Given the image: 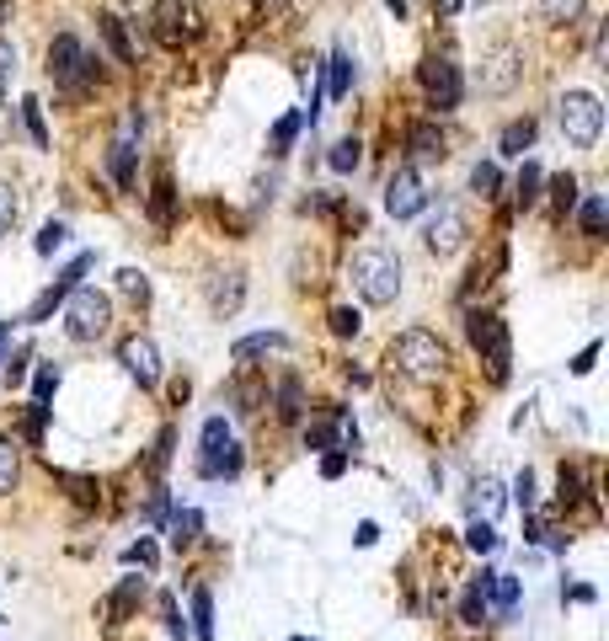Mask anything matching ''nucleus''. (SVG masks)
<instances>
[{
  "mask_svg": "<svg viewBox=\"0 0 609 641\" xmlns=\"http://www.w3.org/2000/svg\"><path fill=\"white\" fill-rule=\"evenodd\" d=\"M187 631H198V641H214V593L209 588H193V625Z\"/></svg>",
  "mask_w": 609,
  "mask_h": 641,
  "instance_id": "nucleus-25",
  "label": "nucleus"
},
{
  "mask_svg": "<svg viewBox=\"0 0 609 641\" xmlns=\"http://www.w3.org/2000/svg\"><path fill=\"white\" fill-rule=\"evenodd\" d=\"M577 220H583V230L593 241L604 236V225H609V203H604V193H588L583 203H577Z\"/></svg>",
  "mask_w": 609,
  "mask_h": 641,
  "instance_id": "nucleus-23",
  "label": "nucleus"
},
{
  "mask_svg": "<svg viewBox=\"0 0 609 641\" xmlns=\"http://www.w3.org/2000/svg\"><path fill=\"white\" fill-rule=\"evenodd\" d=\"M107 171H113L118 193H134V145L129 139H113V145H107Z\"/></svg>",
  "mask_w": 609,
  "mask_h": 641,
  "instance_id": "nucleus-19",
  "label": "nucleus"
},
{
  "mask_svg": "<svg viewBox=\"0 0 609 641\" xmlns=\"http://www.w3.org/2000/svg\"><path fill=\"white\" fill-rule=\"evenodd\" d=\"M471 508H476V513H492V508H497V481H492V476L471 481Z\"/></svg>",
  "mask_w": 609,
  "mask_h": 641,
  "instance_id": "nucleus-44",
  "label": "nucleus"
},
{
  "mask_svg": "<svg viewBox=\"0 0 609 641\" xmlns=\"http://www.w3.org/2000/svg\"><path fill=\"white\" fill-rule=\"evenodd\" d=\"M17 439H6V433H0V497H6L11 487H17Z\"/></svg>",
  "mask_w": 609,
  "mask_h": 641,
  "instance_id": "nucleus-31",
  "label": "nucleus"
},
{
  "mask_svg": "<svg viewBox=\"0 0 609 641\" xmlns=\"http://www.w3.org/2000/svg\"><path fill=\"white\" fill-rule=\"evenodd\" d=\"M17 209H22V203H17V187L0 182V236H6L11 225H17Z\"/></svg>",
  "mask_w": 609,
  "mask_h": 641,
  "instance_id": "nucleus-46",
  "label": "nucleus"
},
{
  "mask_svg": "<svg viewBox=\"0 0 609 641\" xmlns=\"http://www.w3.org/2000/svg\"><path fill=\"white\" fill-rule=\"evenodd\" d=\"M471 187H476L481 198H497L503 177H497V166H492V161H476V166H471Z\"/></svg>",
  "mask_w": 609,
  "mask_h": 641,
  "instance_id": "nucleus-39",
  "label": "nucleus"
},
{
  "mask_svg": "<svg viewBox=\"0 0 609 641\" xmlns=\"http://www.w3.org/2000/svg\"><path fill=\"white\" fill-rule=\"evenodd\" d=\"M11 364V321H0V369Z\"/></svg>",
  "mask_w": 609,
  "mask_h": 641,
  "instance_id": "nucleus-55",
  "label": "nucleus"
},
{
  "mask_svg": "<svg viewBox=\"0 0 609 641\" xmlns=\"http://www.w3.org/2000/svg\"><path fill=\"white\" fill-rule=\"evenodd\" d=\"M406 150H412L417 161H444L449 139H444L439 123H412V129H406Z\"/></svg>",
  "mask_w": 609,
  "mask_h": 641,
  "instance_id": "nucleus-15",
  "label": "nucleus"
},
{
  "mask_svg": "<svg viewBox=\"0 0 609 641\" xmlns=\"http://www.w3.org/2000/svg\"><path fill=\"white\" fill-rule=\"evenodd\" d=\"M577 497H583V481H577L572 465H561V503H577Z\"/></svg>",
  "mask_w": 609,
  "mask_h": 641,
  "instance_id": "nucleus-52",
  "label": "nucleus"
},
{
  "mask_svg": "<svg viewBox=\"0 0 609 641\" xmlns=\"http://www.w3.org/2000/svg\"><path fill=\"white\" fill-rule=\"evenodd\" d=\"M300 129H305V113H300V107H294V113H284V118L273 123V134H268V155H273V161H278V155H289V150H294V139H300Z\"/></svg>",
  "mask_w": 609,
  "mask_h": 641,
  "instance_id": "nucleus-20",
  "label": "nucleus"
},
{
  "mask_svg": "<svg viewBox=\"0 0 609 641\" xmlns=\"http://www.w3.org/2000/svg\"><path fill=\"white\" fill-rule=\"evenodd\" d=\"M471 348L487 358L492 380H508L513 348H508V326H503V316H492V310H476V316H471Z\"/></svg>",
  "mask_w": 609,
  "mask_h": 641,
  "instance_id": "nucleus-7",
  "label": "nucleus"
},
{
  "mask_svg": "<svg viewBox=\"0 0 609 641\" xmlns=\"http://www.w3.org/2000/svg\"><path fill=\"white\" fill-rule=\"evenodd\" d=\"M102 22V38H107V49H113V59L118 65H134V49H129V38H123V22L107 11V17H97Z\"/></svg>",
  "mask_w": 609,
  "mask_h": 641,
  "instance_id": "nucleus-27",
  "label": "nucleus"
},
{
  "mask_svg": "<svg viewBox=\"0 0 609 641\" xmlns=\"http://www.w3.org/2000/svg\"><path fill=\"white\" fill-rule=\"evenodd\" d=\"M513 503H519L524 513L535 508V476H529V471H519V481H513Z\"/></svg>",
  "mask_w": 609,
  "mask_h": 641,
  "instance_id": "nucleus-51",
  "label": "nucleus"
},
{
  "mask_svg": "<svg viewBox=\"0 0 609 641\" xmlns=\"http://www.w3.org/2000/svg\"><path fill=\"white\" fill-rule=\"evenodd\" d=\"M358 326H364V316H358L353 305H337V310H332V332H337V337H358Z\"/></svg>",
  "mask_w": 609,
  "mask_h": 641,
  "instance_id": "nucleus-47",
  "label": "nucleus"
},
{
  "mask_svg": "<svg viewBox=\"0 0 609 641\" xmlns=\"http://www.w3.org/2000/svg\"><path fill=\"white\" fill-rule=\"evenodd\" d=\"M417 81L428 91V107L433 113H455L460 97H465V81H460V65L449 54H428L423 65H417Z\"/></svg>",
  "mask_w": 609,
  "mask_h": 641,
  "instance_id": "nucleus-6",
  "label": "nucleus"
},
{
  "mask_svg": "<svg viewBox=\"0 0 609 641\" xmlns=\"http://www.w3.org/2000/svg\"><path fill=\"white\" fill-rule=\"evenodd\" d=\"M540 166L535 161H524V171H519V182H513V203H519V209H529V203L540 198Z\"/></svg>",
  "mask_w": 609,
  "mask_h": 641,
  "instance_id": "nucleus-29",
  "label": "nucleus"
},
{
  "mask_svg": "<svg viewBox=\"0 0 609 641\" xmlns=\"http://www.w3.org/2000/svg\"><path fill=\"white\" fill-rule=\"evenodd\" d=\"M49 412H54V406H38V401H27V444H43V428H49Z\"/></svg>",
  "mask_w": 609,
  "mask_h": 641,
  "instance_id": "nucleus-45",
  "label": "nucleus"
},
{
  "mask_svg": "<svg viewBox=\"0 0 609 641\" xmlns=\"http://www.w3.org/2000/svg\"><path fill=\"white\" fill-rule=\"evenodd\" d=\"M166 460H171V428L155 439V455H150V471H166Z\"/></svg>",
  "mask_w": 609,
  "mask_h": 641,
  "instance_id": "nucleus-53",
  "label": "nucleus"
},
{
  "mask_svg": "<svg viewBox=\"0 0 609 641\" xmlns=\"http://www.w3.org/2000/svg\"><path fill=\"white\" fill-rule=\"evenodd\" d=\"M118 289L129 294L134 305H150V278L139 273V268H123V273H118Z\"/></svg>",
  "mask_w": 609,
  "mask_h": 641,
  "instance_id": "nucleus-37",
  "label": "nucleus"
},
{
  "mask_svg": "<svg viewBox=\"0 0 609 641\" xmlns=\"http://www.w3.org/2000/svg\"><path fill=\"white\" fill-rule=\"evenodd\" d=\"M155 556H161V551H155V540H134L129 551H123L129 567H145V572H155Z\"/></svg>",
  "mask_w": 609,
  "mask_h": 641,
  "instance_id": "nucleus-48",
  "label": "nucleus"
},
{
  "mask_svg": "<svg viewBox=\"0 0 609 641\" xmlns=\"http://www.w3.org/2000/svg\"><path fill=\"white\" fill-rule=\"evenodd\" d=\"M54 390H59V369H54V364H38V374H33V401L49 406Z\"/></svg>",
  "mask_w": 609,
  "mask_h": 641,
  "instance_id": "nucleus-40",
  "label": "nucleus"
},
{
  "mask_svg": "<svg viewBox=\"0 0 609 641\" xmlns=\"http://www.w3.org/2000/svg\"><path fill=\"white\" fill-rule=\"evenodd\" d=\"M583 6H588V0H540V17L545 22H577V17H583Z\"/></svg>",
  "mask_w": 609,
  "mask_h": 641,
  "instance_id": "nucleus-33",
  "label": "nucleus"
},
{
  "mask_svg": "<svg viewBox=\"0 0 609 641\" xmlns=\"http://www.w3.org/2000/svg\"><path fill=\"white\" fill-rule=\"evenodd\" d=\"M241 300H246V273L241 268L209 273V305H214V316H236Z\"/></svg>",
  "mask_w": 609,
  "mask_h": 641,
  "instance_id": "nucleus-14",
  "label": "nucleus"
},
{
  "mask_svg": "<svg viewBox=\"0 0 609 641\" xmlns=\"http://www.w3.org/2000/svg\"><path fill=\"white\" fill-rule=\"evenodd\" d=\"M348 278L369 305H390L401 294V257L390 246H364V252H353Z\"/></svg>",
  "mask_w": 609,
  "mask_h": 641,
  "instance_id": "nucleus-2",
  "label": "nucleus"
},
{
  "mask_svg": "<svg viewBox=\"0 0 609 641\" xmlns=\"http://www.w3.org/2000/svg\"><path fill=\"white\" fill-rule=\"evenodd\" d=\"M460 620H465V625H481V620H487V593H481L476 583H471V593L460 599Z\"/></svg>",
  "mask_w": 609,
  "mask_h": 641,
  "instance_id": "nucleus-42",
  "label": "nucleus"
},
{
  "mask_svg": "<svg viewBox=\"0 0 609 641\" xmlns=\"http://www.w3.org/2000/svg\"><path fill=\"white\" fill-rule=\"evenodd\" d=\"M59 310H65V332H70L75 342H97L107 326H113V305H107V294L86 289V284L75 289Z\"/></svg>",
  "mask_w": 609,
  "mask_h": 641,
  "instance_id": "nucleus-4",
  "label": "nucleus"
},
{
  "mask_svg": "<svg viewBox=\"0 0 609 641\" xmlns=\"http://www.w3.org/2000/svg\"><path fill=\"white\" fill-rule=\"evenodd\" d=\"M150 22H155V38H161V43H182V38L198 33V11H193V0H155Z\"/></svg>",
  "mask_w": 609,
  "mask_h": 641,
  "instance_id": "nucleus-10",
  "label": "nucleus"
},
{
  "mask_svg": "<svg viewBox=\"0 0 609 641\" xmlns=\"http://www.w3.org/2000/svg\"><path fill=\"white\" fill-rule=\"evenodd\" d=\"M433 11H439V17H460L465 0H433Z\"/></svg>",
  "mask_w": 609,
  "mask_h": 641,
  "instance_id": "nucleus-57",
  "label": "nucleus"
},
{
  "mask_svg": "<svg viewBox=\"0 0 609 641\" xmlns=\"http://www.w3.org/2000/svg\"><path fill=\"white\" fill-rule=\"evenodd\" d=\"M65 241H70V225H65V220H49V225L38 230V257H54Z\"/></svg>",
  "mask_w": 609,
  "mask_h": 641,
  "instance_id": "nucleus-36",
  "label": "nucleus"
},
{
  "mask_svg": "<svg viewBox=\"0 0 609 641\" xmlns=\"http://www.w3.org/2000/svg\"><path fill=\"white\" fill-rule=\"evenodd\" d=\"M305 449H337V428H332V417L305 422Z\"/></svg>",
  "mask_w": 609,
  "mask_h": 641,
  "instance_id": "nucleus-35",
  "label": "nucleus"
},
{
  "mask_svg": "<svg viewBox=\"0 0 609 641\" xmlns=\"http://www.w3.org/2000/svg\"><path fill=\"white\" fill-rule=\"evenodd\" d=\"M177 214V193H171V166H155V182H150V220L155 225H171Z\"/></svg>",
  "mask_w": 609,
  "mask_h": 641,
  "instance_id": "nucleus-17",
  "label": "nucleus"
},
{
  "mask_svg": "<svg viewBox=\"0 0 609 641\" xmlns=\"http://www.w3.org/2000/svg\"><path fill=\"white\" fill-rule=\"evenodd\" d=\"M230 444V422L225 417H203V428H198V455H214V449H225Z\"/></svg>",
  "mask_w": 609,
  "mask_h": 641,
  "instance_id": "nucleus-28",
  "label": "nucleus"
},
{
  "mask_svg": "<svg viewBox=\"0 0 609 641\" xmlns=\"http://www.w3.org/2000/svg\"><path fill=\"white\" fill-rule=\"evenodd\" d=\"M428 209V182L417 166H396L385 182V214L390 220H412V214Z\"/></svg>",
  "mask_w": 609,
  "mask_h": 641,
  "instance_id": "nucleus-8",
  "label": "nucleus"
},
{
  "mask_svg": "<svg viewBox=\"0 0 609 641\" xmlns=\"http://www.w3.org/2000/svg\"><path fill=\"white\" fill-rule=\"evenodd\" d=\"M358 161H364V145H358L353 134H348V139H337L332 155H326V166H332V171H353Z\"/></svg>",
  "mask_w": 609,
  "mask_h": 641,
  "instance_id": "nucleus-32",
  "label": "nucleus"
},
{
  "mask_svg": "<svg viewBox=\"0 0 609 641\" xmlns=\"http://www.w3.org/2000/svg\"><path fill=\"white\" fill-rule=\"evenodd\" d=\"M278 417H284V422L300 417V380H294V374H289V380H278Z\"/></svg>",
  "mask_w": 609,
  "mask_h": 641,
  "instance_id": "nucleus-38",
  "label": "nucleus"
},
{
  "mask_svg": "<svg viewBox=\"0 0 609 641\" xmlns=\"http://www.w3.org/2000/svg\"><path fill=\"white\" fill-rule=\"evenodd\" d=\"M342 471H348V449H326V455H321V476L337 481Z\"/></svg>",
  "mask_w": 609,
  "mask_h": 641,
  "instance_id": "nucleus-50",
  "label": "nucleus"
},
{
  "mask_svg": "<svg viewBox=\"0 0 609 641\" xmlns=\"http://www.w3.org/2000/svg\"><path fill=\"white\" fill-rule=\"evenodd\" d=\"M155 609H161L171 641H193V631H187V620H182V609H177V599H171V593H161V599H155Z\"/></svg>",
  "mask_w": 609,
  "mask_h": 641,
  "instance_id": "nucleus-30",
  "label": "nucleus"
},
{
  "mask_svg": "<svg viewBox=\"0 0 609 641\" xmlns=\"http://www.w3.org/2000/svg\"><path fill=\"white\" fill-rule=\"evenodd\" d=\"M22 118H27V134H33V145H38V150H49V123H43L38 97H27V102H22Z\"/></svg>",
  "mask_w": 609,
  "mask_h": 641,
  "instance_id": "nucleus-34",
  "label": "nucleus"
},
{
  "mask_svg": "<svg viewBox=\"0 0 609 641\" xmlns=\"http://www.w3.org/2000/svg\"><path fill=\"white\" fill-rule=\"evenodd\" d=\"M326 91H332L337 102L353 91V54H348V49H337L332 59H326Z\"/></svg>",
  "mask_w": 609,
  "mask_h": 641,
  "instance_id": "nucleus-21",
  "label": "nucleus"
},
{
  "mask_svg": "<svg viewBox=\"0 0 609 641\" xmlns=\"http://www.w3.org/2000/svg\"><path fill=\"white\" fill-rule=\"evenodd\" d=\"M49 75H54V86H65V91H81L86 81H102L97 59L81 49V38H75V33H59L49 43Z\"/></svg>",
  "mask_w": 609,
  "mask_h": 641,
  "instance_id": "nucleus-5",
  "label": "nucleus"
},
{
  "mask_svg": "<svg viewBox=\"0 0 609 641\" xmlns=\"http://www.w3.org/2000/svg\"><path fill=\"white\" fill-rule=\"evenodd\" d=\"M294 641H310V636H294Z\"/></svg>",
  "mask_w": 609,
  "mask_h": 641,
  "instance_id": "nucleus-58",
  "label": "nucleus"
},
{
  "mask_svg": "<svg viewBox=\"0 0 609 641\" xmlns=\"http://www.w3.org/2000/svg\"><path fill=\"white\" fill-rule=\"evenodd\" d=\"M593 358H599V342H588V348L572 358V374H588V369H593Z\"/></svg>",
  "mask_w": 609,
  "mask_h": 641,
  "instance_id": "nucleus-54",
  "label": "nucleus"
},
{
  "mask_svg": "<svg viewBox=\"0 0 609 641\" xmlns=\"http://www.w3.org/2000/svg\"><path fill=\"white\" fill-rule=\"evenodd\" d=\"M139 599H145V577H123V583H118V593H113V599H107V615H129V609L139 604Z\"/></svg>",
  "mask_w": 609,
  "mask_h": 641,
  "instance_id": "nucleus-26",
  "label": "nucleus"
},
{
  "mask_svg": "<svg viewBox=\"0 0 609 641\" xmlns=\"http://www.w3.org/2000/svg\"><path fill=\"white\" fill-rule=\"evenodd\" d=\"M166 529H171V551H187V545L198 540L203 519H198V508H182V513H171V519H166Z\"/></svg>",
  "mask_w": 609,
  "mask_h": 641,
  "instance_id": "nucleus-22",
  "label": "nucleus"
},
{
  "mask_svg": "<svg viewBox=\"0 0 609 641\" xmlns=\"http://www.w3.org/2000/svg\"><path fill=\"white\" fill-rule=\"evenodd\" d=\"M284 348H289L284 332H252V337H241L236 348H230V358H236V364H252V358H262V353H284Z\"/></svg>",
  "mask_w": 609,
  "mask_h": 641,
  "instance_id": "nucleus-18",
  "label": "nucleus"
},
{
  "mask_svg": "<svg viewBox=\"0 0 609 641\" xmlns=\"http://www.w3.org/2000/svg\"><path fill=\"white\" fill-rule=\"evenodd\" d=\"M11 75H17V49H11L6 38H0V107H6V86H11Z\"/></svg>",
  "mask_w": 609,
  "mask_h": 641,
  "instance_id": "nucleus-49",
  "label": "nucleus"
},
{
  "mask_svg": "<svg viewBox=\"0 0 609 641\" xmlns=\"http://www.w3.org/2000/svg\"><path fill=\"white\" fill-rule=\"evenodd\" d=\"M423 246H428L433 257H455L460 246H465V214L455 209V203H444V209L428 220V230H423Z\"/></svg>",
  "mask_w": 609,
  "mask_h": 641,
  "instance_id": "nucleus-11",
  "label": "nucleus"
},
{
  "mask_svg": "<svg viewBox=\"0 0 609 641\" xmlns=\"http://www.w3.org/2000/svg\"><path fill=\"white\" fill-rule=\"evenodd\" d=\"M353 540H358V545H374V540H380V524H369V519H364V524H358V535H353Z\"/></svg>",
  "mask_w": 609,
  "mask_h": 641,
  "instance_id": "nucleus-56",
  "label": "nucleus"
},
{
  "mask_svg": "<svg viewBox=\"0 0 609 641\" xmlns=\"http://www.w3.org/2000/svg\"><path fill=\"white\" fill-rule=\"evenodd\" d=\"M561 107V139H567L572 150H593L599 145V134H604V107L593 91H567V97L556 102Z\"/></svg>",
  "mask_w": 609,
  "mask_h": 641,
  "instance_id": "nucleus-3",
  "label": "nucleus"
},
{
  "mask_svg": "<svg viewBox=\"0 0 609 641\" xmlns=\"http://www.w3.org/2000/svg\"><path fill=\"white\" fill-rule=\"evenodd\" d=\"M529 145H535V118H513L503 129V139H497V150H503V155H524Z\"/></svg>",
  "mask_w": 609,
  "mask_h": 641,
  "instance_id": "nucleus-24",
  "label": "nucleus"
},
{
  "mask_svg": "<svg viewBox=\"0 0 609 641\" xmlns=\"http://www.w3.org/2000/svg\"><path fill=\"white\" fill-rule=\"evenodd\" d=\"M390 364H396L406 380H439L449 369V348L439 332H428V326H412V332H401L390 342Z\"/></svg>",
  "mask_w": 609,
  "mask_h": 641,
  "instance_id": "nucleus-1",
  "label": "nucleus"
},
{
  "mask_svg": "<svg viewBox=\"0 0 609 641\" xmlns=\"http://www.w3.org/2000/svg\"><path fill=\"white\" fill-rule=\"evenodd\" d=\"M465 545H471L476 556H487V551H497V529H492L487 519H476L471 529H465Z\"/></svg>",
  "mask_w": 609,
  "mask_h": 641,
  "instance_id": "nucleus-41",
  "label": "nucleus"
},
{
  "mask_svg": "<svg viewBox=\"0 0 609 641\" xmlns=\"http://www.w3.org/2000/svg\"><path fill=\"white\" fill-rule=\"evenodd\" d=\"M91 268H97V257H91V252H81V257H75V262H70V268H65V273H59V278H54V284H49V289H43V294H38V300H33V310H27V321H49V316H54V310H59V305H65V300H70V294H75V289H81V278H86Z\"/></svg>",
  "mask_w": 609,
  "mask_h": 641,
  "instance_id": "nucleus-9",
  "label": "nucleus"
},
{
  "mask_svg": "<svg viewBox=\"0 0 609 641\" xmlns=\"http://www.w3.org/2000/svg\"><path fill=\"white\" fill-rule=\"evenodd\" d=\"M118 364L129 369V374H134V380L145 385V390H150L155 380H161V353H155V342H150V337H123Z\"/></svg>",
  "mask_w": 609,
  "mask_h": 641,
  "instance_id": "nucleus-12",
  "label": "nucleus"
},
{
  "mask_svg": "<svg viewBox=\"0 0 609 641\" xmlns=\"http://www.w3.org/2000/svg\"><path fill=\"white\" fill-rule=\"evenodd\" d=\"M198 476H203V481H230V476H241V444L230 439L225 449H214V455H198Z\"/></svg>",
  "mask_w": 609,
  "mask_h": 641,
  "instance_id": "nucleus-16",
  "label": "nucleus"
},
{
  "mask_svg": "<svg viewBox=\"0 0 609 641\" xmlns=\"http://www.w3.org/2000/svg\"><path fill=\"white\" fill-rule=\"evenodd\" d=\"M519 75H524V54L513 49V43H503V49H492V54H487L481 86H487V91H508V86H519Z\"/></svg>",
  "mask_w": 609,
  "mask_h": 641,
  "instance_id": "nucleus-13",
  "label": "nucleus"
},
{
  "mask_svg": "<svg viewBox=\"0 0 609 641\" xmlns=\"http://www.w3.org/2000/svg\"><path fill=\"white\" fill-rule=\"evenodd\" d=\"M551 198H556V209H561V214H567L572 203H577V177H572V171H561V177H551Z\"/></svg>",
  "mask_w": 609,
  "mask_h": 641,
  "instance_id": "nucleus-43",
  "label": "nucleus"
}]
</instances>
